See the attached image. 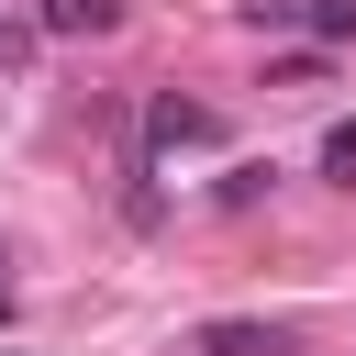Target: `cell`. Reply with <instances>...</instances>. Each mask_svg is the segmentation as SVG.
<instances>
[{
	"mask_svg": "<svg viewBox=\"0 0 356 356\" xmlns=\"http://www.w3.org/2000/svg\"><path fill=\"white\" fill-rule=\"evenodd\" d=\"M300 22H312V33H323V44H356V0H312V11H300Z\"/></svg>",
	"mask_w": 356,
	"mask_h": 356,
	"instance_id": "cell-6",
	"label": "cell"
},
{
	"mask_svg": "<svg viewBox=\"0 0 356 356\" xmlns=\"http://www.w3.org/2000/svg\"><path fill=\"white\" fill-rule=\"evenodd\" d=\"M323 178H334V189H356V122H334V134H323Z\"/></svg>",
	"mask_w": 356,
	"mask_h": 356,
	"instance_id": "cell-7",
	"label": "cell"
},
{
	"mask_svg": "<svg viewBox=\"0 0 356 356\" xmlns=\"http://www.w3.org/2000/svg\"><path fill=\"white\" fill-rule=\"evenodd\" d=\"M200 145H222L211 100H178V89H156V100H145V122H134V156L156 167V156H200Z\"/></svg>",
	"mask_w": 356,
	"mask_h": 356,
	"instance_id": "cell-1",
	"label": "cell"
},
{
	"mask_svg": "<svg viewBox=\"0 0 356 356\" xmlns=\"http://www.w3.org/2000/svg\"><path fill=\"white\" fill-rule=\"evenodd\" d=\"M33 22H44V44L56 33H122V0H33Z\"/></svg>",
	"mask_w": 356,
	"mask_h": 356,
	"instance_id": "cell-3",
	"label": "cell"
},
{
	"mask_svg": "<svg viewBox=\"0 0 356 356\" xmlns=\"http://www.w3.org/2000/svg\"><path fill=\"white\" fill-rule=\"evenodd\" d=\"M189 356H289V323H200Z\"/></svg>",
	"mask_w": 356,
	"mask_h": 356,
	"instance_id": "cell-2",
	"label": "cell"
},
{
	"mask_svg": "<svg viewBox=\"0 0 356 356\" xmlns=\"http://www.w3.org/2000/svg\"><path fill=\"white\" fill-rule=\"evenodd\" d=\"M300 11H312V0H245V22H256V33H289Z\"/></svg>",
	"mask_w": 356,
	"mask_h": 356,
	"instance_id": "cell-8",
	"label": "cell"
},
{
	"mask_svg": "<svg viewBox=\"0 0 356 356\" xmlns=\"http://www.w3.org/2000/svg\"><path fill=\"white\" fill-rule=\"evenodd\" d=\"M33 56H44V22H33V11L0 22V78H33Z\"/></svg>",
	"mask_w": 356,
	"mask_h": 356,
	"instance_id": "cell-5",
	"label": "cell"
},
{
	"mask_svg": "<svg viewBox=\"0 0 356 356\" xmlns=\"http://www.w3.org/2000/svg\"><path fill=\"white\" fill-rule=\"evenodd\" d=\"M267 189H278V167H267V156H234V167L211 178V200H222V211H256Z\"/></svg>",
	"mask_w": 356,
	"mask_h": 356,
	"instance_id": "cell-4",
	"label": "cell"
}]
</instances>
